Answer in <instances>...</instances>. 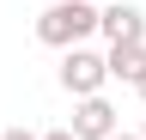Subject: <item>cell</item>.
I'll return each mask as SVG.
<instances>
[{"label": "cell", "instance_id": "obj_4", "mask_svg": "<svg viewBox=\"0 0 146 140\" xmlns=\"http://www.w3.org/2000/svg\"><path fill=\"white\" fill-rule=\"evenodd\" d=\"M98 31H104L110 43H146V12L128 6V0H116V6L98 12Z\"/></svg>", "mask_w": 146, "mask_h": 140}, {"label": "cell", "instance_id": "obj_5", "mask_svg": "<svg viewBox=\"0 0 146 140\" xmlns=\"http://www.w3.org/2000/svg\"><path fill=\"white\" fill-rule=\"evenodd\" d=\"M104 67H110V79H128V85H134L146 73V43H110Z\"/></svg>", "mask_w": 146, "mask_h": 140}, {"label": "cell", "instance_id": "obj_6", "mask_svg": "<svg viewBox=\"0 0 146 140\" xmlns=\"http://www.w3.org/2000/svg\"><path fill=\"white\" fill-rule=\"evenodd\" d=\"M0 140H43V134H31V128H0Z\"/></svg>", "mask_w": 146, "mask_h": 140}, {"label": "cell", "instance_id": "obj_7", "mask_svg": "<svg viewBox=\"0 0 146 140\" xmlns=\"http://www.w3.org/2000/svg\"><path fill=\"white\" fill-rule=\"evenodd\" d=\"M43 140H73V128H49V134H43Z\"/></svg>", "mask_w": 146, "mask_h": 140}, {"label": "cell", "instance_id": "obj_2", "mask_svg": "<svg viewBox=\"0 0 146 140\" xmlns=\"http://www.w3.org/2000/svg\"><path fill=\"white\" fill-rule=\"evenodd\" d=\"M104 79H110V67H104L98 49L79 43V49H67V55H61V92H73V98H98Z\"/></svg>", "mask_w": 146, "mask_h": 140}, {"label": "cell", "instance_id": "obj_8", "mask_svg": "<svg viewBox=\"0 0 146 140\" xmlns=\"http://www.w3.org/2000/svg\"><path fill=\"white\" fill-rule=\"evenodd\" d=\"M134 92H140V98H146V73H140V79H134Z\"/></svg>", "mask_w": 146, "mask_h": 140}, {"label": "cell", "instance_id": "obj_3", "mask_svg": "<svg viewBox=\"0 0 146 140\" xmlns=\"http://www.w3.org/2000/svg\"><path fill=\"white\" fill-rule=\"evenodd\" d=\"M110 134H116V104L104 92L73 104V140H110Z\"/></svg>", "mask_w": 146, "mask_h": 140}, {"label": "cell", "instance_id": "obj_1", "mask_svg": "<svg viewBox=\"0 0 146 140\" xmlns=\"http://www.w3.org/2000/svg\"><path fill=\"white\" fill-rule=\"evenodd\" d=\"M85 37H98V6L91 0H55L36 19V43H49V49H79Z\"/></svg>", "mask_w": 146, "mask_h": 140}, {"label": "cell", "instance_id": "obj_9", "mask_svg": "<svg viewBox=\"0 0 146 140\" xmlns=\"http://www.w3.org/2000/svg\"><path fill=\"white\" fill-rule=\"evenodd\" d=\"M110 140H140V134H122V128H116V134H110Z\"/></svg>", "mask_w": 146, "mask_h": 140}, {"label": "cell", "instance_id": "obj_10", "mask_svg": "<svg viewBox=\"0 0 146 140\" xmlns=\"http://www.w3.org/2000/svg\"><path fill=\"white\" fill-rule=\"evenodd\" d=\"M140 140H146V128H140Z\"/></svg>", "mask_w": 146, "mask_h": 140}]
</instances>
